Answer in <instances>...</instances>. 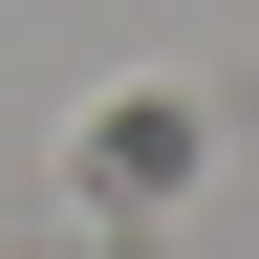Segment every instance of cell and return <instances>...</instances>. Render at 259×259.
<instances>
[{"mask_svg":"<svg viewBox=\"0 0 259 259\" xmlns=\"http://www.w3.org/2000/svg\"><path fill=\"white\" fill-rule=\"evenodd\" d=\"M194 151H216V108H194V87H108V108H87V194H108V216L194 194Z\"/></svg>","mask_w":259,"mask_h":259,"instance_id":"cell-1","label":"cell"}]
</instances>
